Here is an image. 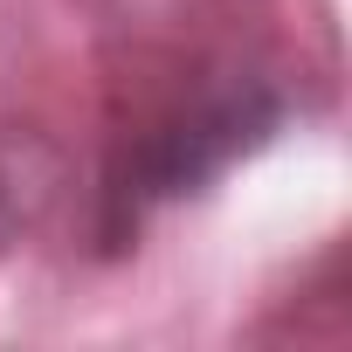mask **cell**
Returning <instances> with one entry per match:
<instances>
[{
	"mask_svg": "<svg viewBox=\"0 0 352 352\" xmlns=\"http://www.w3.org/2000/svg\"><path fill=\"white\" fill-rule=\"evenodd\" d=\"M283 118H290L283 83L249 63H208V69L180 76L173 90H159L111 138L104 180H97V214H90L97 242L131 249V235L159 208L208 194L235 159H249L276 138Z\"/></svg>",
	"mask_w": 352,
	"mask_h": 352,
	"instance_id": "cell-1",
	"label": "cell"
},
{
	"mask_svg": "<svg viewBox=\"0 0 352 352\" xmlns=\"http://www.w3.org/2000/svg\"><path fill=\"white\" fill-rule=\"evenodd\" d=\"M63 187H69V159L56 152V138L21 118H0V263L56 214Z\"/></svg>",
	"mask_w": 352,
	"mask_h": 352,
	"instance_id": "cell-2",
	"label": "cell"
}]
</instances>
